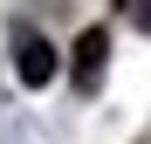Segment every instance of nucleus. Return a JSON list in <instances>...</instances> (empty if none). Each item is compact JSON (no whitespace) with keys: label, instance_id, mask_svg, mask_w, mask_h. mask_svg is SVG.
<instances>
[{"label":"nucleus","instance_id":"f257e3e1","mask_svg":"<svg viewBox=\"0 0 151 144\" xmlns=\"http://www.w3.org/2000/svg\"><path fill=\"white\" fill-rule=\"evenodd\" d=\"M103 62H110V28H83L76 48H69V76H76V89H96V82H103Z\"/></svg>","mask_w":151,"mask_h":144},{"label":"nucleus","instance_id":"f03ea898","mask_svg":"<svg viewBox=\"0 0 151 144\" xmlns=\"http://www.w3.org/2000/svg\"><path fill=\"white\" fill-rule=\"evenodd\" d=\"M14 76L28 82V89H41L48 76H55V48H48L35 28H14Z\"/></svg>","mask_w":151,"mask_h":144},{"label":"nucleus","instance_id":"7ed1b4c3","mask_svg":"<svg viewBox=\"0 0 151 144\" xmlns=\"http://www.w3.org/2000/svg\"><path fill=\"white\" fill-rule=\"evenodd\" d=\"M117 7H124V14H131V21H137V28H151V0H117Z\"/></svg>","mask_w":151,"mask_h":144}]
</instances>
